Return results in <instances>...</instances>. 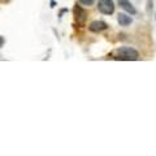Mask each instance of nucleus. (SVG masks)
Instances as JSON below:
<instances>
[{
	"label": "nucleus",
	"mask_w": 156,
	"mask_h": 156,
	"mask_svg": "<svg viewBox=\"0 0 156 156\" xmlns=\"http://www.w3.org/2000/svg\"><path fill=\"white\" fill-rule=\"evenodd\" d=\"M89 29H90V31H92V33H99V31L107 30V29H108V25H107L104 21H92L90 23Z\"/></svg>",
	"instance_id": "nucleus-4"
},
{
	"label": "nucleus",
	"mask_w": 156,
	"mask_h": 156,
	"mask_svg": "<svg viewBox=\"0 0 156 156\" xmlns=\"http://www.w3.org/2000/svg\"><path fill=\"white\" fill-rule=\"evenodd\" d=\"M80 2L83 4V5H92L95 0H80Z\"/></svg>",
	"instance_id": "nucleus-7"
},
{
	"label": "nucleus",
	"mask_w": 156,
	"mask_h": 156,
	"mask_svg": "<svg viewBox=\"0 0 156 156\" xmlns=\"http://www.w3.org/2000/svg\"><path fill=\"white\" fill-rule=\"evenodd\" d=\"M3 44H4V38L0 37V47H3Z\"/></svg>",
	"instance_id": "nucleus-8"
},
{
	"label": "nucleus",
	"mask_w": 156,
	"mask_h": 156,
	"mask_svg": "<svg viewBox=\"0 0 156 156\" xmlns=\"http://www.w3.org/2000/svg\"><path fill=\"white\" fill-rule=\"evenodd\" d=\"M155 20H156V16H155Z\"/></svg>",
	"instance_id": "nucleus-9"
},
{
	"label": "nucleus",
	"mask_w": 156,
	"mask_h": 156,
	"mask_svg": "<svg viewBox=\"0 0 156 156\" xmlns=\"http://www.w3.org/2000/svg\"><path fill=\"white\" fill-rule=\"evenodd\" d=\"M73 13H74V18L78 23H83L87 18V13L82 7H80L78 4H76L74 8H73Z\"/></svg>",
	"instance_id": "nucleus-3"
},
{
	"label": "nucleus",
	"mask_w": 156,
	"mask_h": 156,
	"mask_svg": "<svg viewBox=\"0 0 156 156\" xmlns=\"http://www.w3.org/2000/svg\"><path fill=\"white\" fill-rule=\"evenodd\" d=\"M117 20H119V23L121 26H129L131 22H133V20H131L130 16H128V14L125 13H120L119 17H117Z\"/></svg>",
	"instance_id": "nucleus-6"
},
{
	"label": "nucleus",
	"mask_w": 156,
	"mask_h": 156,
	"mask_svg": "<svg viewBox=\"0 0 156 156\" xmlns=\"http://www.w3.org/2000/svg\"><path fill=\"white\" fill-rule=\"evenodd\" d=\"M98 9L103 14H112L115 12V4L112 0H99L98 2Z\"/></svg>",
	"instance_id": "nucleus-2"
},
{
	"label": "nucleus",
	"mask_w": 156,
	"mask_h": 156,
	"mask_svg": "<svg viewBox=\"0 0 156 156\" xmlns=\"http://www.w3.org/2000/svg\"><path fill=\"white\" fill-rule=\"evenodd\" d=\"M119 4H120V7L128 13H130V14H135L136 13L135 8L131 5V3L129 2V0H119Z\"/></svg>",
	"instance_id": "nucleus-5"
},
{
	"label": "nucleus",
	"mask_w": 156,
	"mask_h": 156,
	"mask_svg": "<svg viewBox=\"0 0 156 156\" xmlns=\"http://www.w3.org/2000/svg\"><path fill=\"white\" fill-rule=\"evenodd\" d=\"M111 56L113 57L115 60L134 61V60H138L139 53H138V51H135L134 48H131V47H120L112 52Z\"/></svg>",
	"instance_id": "nucleus-1"
}]
</instances>
